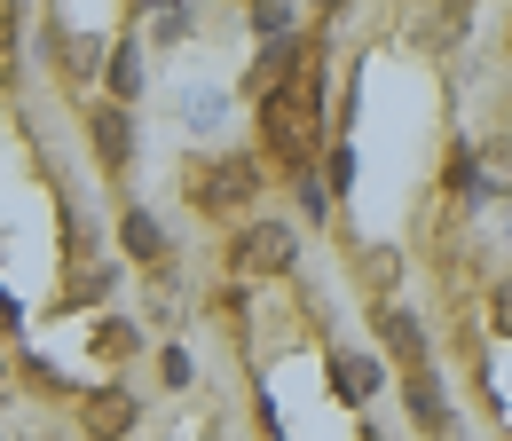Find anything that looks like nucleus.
I'll list each match as a JSON object with an SVG mask.
<instances>
[{
    "label": "nucleus",
    "mask_w": 512,
    "mask_h": 441,
    "mask_svg": "<svg viewBox=\"0 0 512 441\" xmlns=\"http://www.w3.org/2000/svg\"><path fill=\"white\" fill-rule=\"evenodd\" d=\"M237 260H245V268H284V260H292V237H284L276 221H260V229H245Z\"/></svg>",
    "instance_id": "3"
},
{
    "label": "nucleus",
    "mask_w": 512,
    "mask_h": 441,
    "mask_svg": "<svg viewBox=\"0 0 512 441\" xmlns=\"http://www.w3.org/2000/svg\"><path fill=\"white\" fill-rule=\"evenodd\" d=\"M402 394H410V418H418L426 434H449V410H442V378H434V371H410V378H402Z\"/></svg>",
    "instance_id": "2"
},
{
    "label": "nucleus",
    "mask_w": 512,
    "mask_h": 441,
    "mask_svg": "<svg viewBox=\"0 0 512 441\" xmlns=\"http://www.w3.org/2000/svg\"><path fill=\"white\" fill-rule=\"evenodd\" d=\"M339 378H347V386H339V394H347V402H363V394H371V363H355V355H339Z\"/></svg>",
    "instance_id": "8"
},
{
    "label": "nucleus",
    "mask_w": 512,
    "mask_h": 441,
    "mask_svg": "<svg viewBox=\"0 0 512 441\" xmlns=\"http://www.w3.org/2000/svg\"><path fill=\"white\" fill-rule=\"evenodd\" d=\"M127 252H142V260H158V252H166V237H158V221H150V213H127Z\"/></svg>",
    "instance_id": "7"
},
{
    "label": "nucleus",
    "mask_w": 512,
    "mask_h": 441,
    "mask_svg": "<svg viewBox=\"0 0 512 441\" xmlns=\"http://www.w3.org/2000/svg\"><path fill=\"white\" fill-rule=\"evenodd\" d=\"M127 418H134V410H127V394H95V402H87V426H95V434H119Z\"/></svg>",
    "instance_id": "6"
},
{
    "label": "nucleus",
    "mask_w": 512,
    "mask_h": 441,
    "mask_svg": "<svg viewBox=\"0 0 512 441\" xmlns=\"http://www.w3.org/2000/svg\"><path fill=\"white\" fill-rule=\"evenodd\" d=\"M95 142H103V158H119V150H127V119L103 111V119H95Z\"/></svg>",
    "instance_id": "9"
},
{
    "label": "nucleus",
    "mask_w": 512,
    "mask_h": 441,
    "mask_svg": "<svg viewBox=\"0 0 512 441\" xmlns=\"http://www.w3.org/2000/svg\"><path fill=\"white\" fill-rule=\"evenodd\" d=\"M497 323H505V331H512V284H505V292H497Z\"/></svg>",
    "instance_id": "12"
},
{
    "label": "nucleus",
    "mask_w": 512,
    "mask_h": 441,
    "mask_svg": "<svg viewBox=\"0 0 512 441\" xmlns=\"http://www.w3.org/2000/svg\"><path fill=\"white\" fill-rule=\"evenodd\" d=\"M386 347H394L402 371H426V331H418V315H386Z\"/></svg>",
    "instance_id": "4"
},
{
    "label": "nucleus",
    "mask_w": 512,
    "mask_h": 441,
    "mask_svg": "<svg viewBox=\"0 0 512 441\" xmlns=\"http://www.w3.org/2000/svg\"><path fill=\"white\" fill-rule=\"evenodd\" d=\"M245 189H253V166H245V158H229V166H213V174H205V205H245Z\"/></svg>",
    "instance_id": "5"
},
{
    "label": "nucleus",
    "mask_w": 512,
    "mask_h": 441,
    "mask_svg": "<svg viewBox=\"0 0 512 441\" xmlns=\"http://www.w3.org/2000/svg\"><path fill=\"white\" fill-rule=\"evenodd\" d=\"M253 32H268V40H284V32H292V8H253Z\"/></svg>",
    "instance_id": "10"
},
{
    "label": "nucleus",
    "mask_w": 512,
    "mask_h": 441,
    "mask_svg": "<svg viewBox=\"0 0 512 441\" xmlns=\"http://www.w3.org/2000/svg\"><path fill=\"white\" fill-rule=\"evenodd\" d=\"M111 79H119V87H134V79H142V63H134V48H119V56H111Z\"/></svg>",
    "instance_id": "11"
},
{
    "label": "nucleus",
    "mask_w": 512,
    "mask_h": 441,
    "mask_svg": "<svg viewBox=\"0 0 512 441\" xmlns=\"http://www.w3.org/2000/svg\"><path fill=\"white\" fill-rule=\"evenodd\" d=\"M316 126H323V79H316V63L308 71H292L276 95H268V142H276V158H308V142H316Z\"/></svg>",
    "instance_id": "1"
}]
</instances>
